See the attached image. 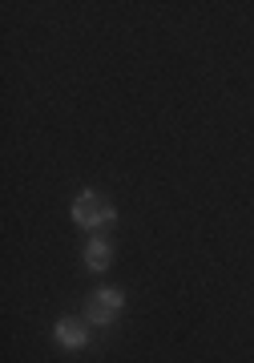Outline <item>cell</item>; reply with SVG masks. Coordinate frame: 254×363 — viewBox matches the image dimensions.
<instances>
[{
  "mask_svg": "<svg viewBox=\"0 0 254 363\" xmlns=\"http://www.w3.org/2000/svg\"><path fill=\"white\" fill-rule=\"evenodd\" d=\"M69 214H73V222L85 234H105V230L117 226V206L101 194V190H81V194L73 198V210H69Z\"/></svg>",
  "mask_w": 254,
  "mask_h": 363,
  "instance_id": "6da1fadb",
  "label": "cell"
},
{
  "mask_svg": "<svg viewBox=\"0 0 254 363\" xmlns=\"http://www.w3.org/2000/svg\"><path fill=\"white\" fill-rule=\"evenodd\" d=\"M126 311V291L121 286H97L89 298H85V323L97 327V331H105V327H114V319Z\"/></svg>",
  "mask_w": 254,
  "mask_h": 363,
  "instance_id": "7a4b0ae2",
  "label": "cell"
},
{
  "mask_svg": "<svg viewBox=\"0 0 254 363\" xmlns=\"http://www.w3.org/2000/svg\"><path fill=\"white\" fill-rule=\"evenodd\" d=\"M53 343L61 351H69V355H77V351H85L93 343V331L85 319H73V315H65V319H57L53 323Z\"/></svg>",
  "mask_w": 254,
  "mask_h": 363,
  "instance_id": "3957f363",
  "label": "cell"
},
{
  "mask_svg": "<svg viewBox=\"0 0 254 363\" xmlns=\"http://www.w3.org/2000/svg\"><path fill=\"white\" fill-rule=\"evenodd\" d=\"M81 262H85L93 274H105V271H109V262H114V242H109V238H101V234H97V238H89V242H85V250H81Z\"/></svg>",
  "mask_w": 254,
  "mask_h": 363,
  "instance_id": "277c9868",
  "label": "cell"
}]
</instances>
